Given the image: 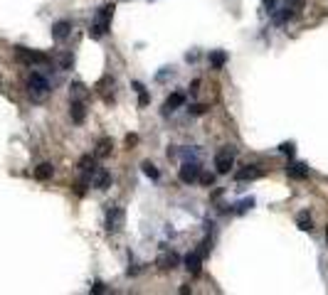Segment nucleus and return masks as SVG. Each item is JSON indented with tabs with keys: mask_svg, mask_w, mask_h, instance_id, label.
<instances>
[{
	"mask_svg": "<svg viewBox=\"0 0 328 295\" xmlns=\"http://www.w3.org/2000/svg\"><path fill=\"white\" fill-rule=\"evenodd\" d=\"M279 150H281L284 155H289V158H294V143H281V145H279Z\"/></svg>",
	"mask_w": 328,
	"mask_h": 295,
	"instance_id": "25",
	"label": "nucleus"
},
{
	"mask_svg": "<svg viewBox=\"0 0 328 295\" xmlns=\"http://www.w3.org/2000/svg\"><path fill=\"white\" fill-rule=\"evenodd\" d=\"M69 32H72V22H69V20H59V22L52 25V39H57V42L67 39Z\"/></svg>",
	"mask_w": 328,
	"mask_h": 295,
	"instance_id": "9",
	"label": "nucleus"
},
{
	"mask_svg": "<svg viewBox=\"0 0 328 295\" xmlns=\"http://www.w3.org/2000/svg\"><path fill=\"white\" fill-rule=\"evenodd\" d=\"M52 172H55V167L50 165V163H42V165L35 167V177H37L39 182H45V180H50L52 177Z\"/></svg>",
	"mask_w": 328,
	"mask_h": 295,
	"instance_id": "17",
	"label": "nucleus"
},
{
	"mask_svg": "<svg viewBox=\"0 0 328 295\" xmlns=\"http://www.w3.org/2000/svg\"><path fill=\"white\" fill-rule=\"evenodd\" d=\"M259 177H264V170H259L257 165H247L234 172V180H239V182H244V180H259Z\"/></svg>",
	"mask_w": 328,
	"mask_h": 295,
	"instance_id": "7",
	"label": "nucleus"
},
{
	"mask_svg": "<svg viewBox=\"0 0 328 295\" xmlns=\"http://www.w3.org/2000/svg\"><path fill=\"white\" fill-rule=\"evenodd\" d=\"M178 263H180V258L175 256V254H163V256L158 258V268L160 271H173V268H178Z\"/></svg>",
	"mask_w": 328,
	"mask_h": 295,
	"instance_id": "14",
	"label": "nucleus"
},
{
	"mask_svg": "<svg viewBox=\"0 0 328 295\" xmlns=\"http://www.w3.org/2000/svg\"><path fill=\"white\" fill-rule=\"evenodd\" d=\"M286 175H289L291 180H306L309 177V165H304V163H291L286 167Z\"/></svg>",
	"mask_w": 328,
	"mask_h": 295,
	"instance_id": "12",
	"label": "nucleus"
},
{
	"mask_svg": "<svg viewBox=\"0 0 328 295\" xmlns=\"http://www.w3.org/2000/svg\"><path fill=\"white\" fill-rule=\"evenodd\" d=\"M92 293H106V288H104V283H101V280H97V283L92 285Z\"/></svg>",
	"mask_w": 328,
	"mask_h": 295,
	"instance_id": "28",
	"label": "nucleus"
},
{
	"mask_svg": "<svg viewBox=\"0 0 328 295\" xmlns=\"http://www.w3.org/2000/svg\"><path fill=\"white\" fill-rule=\"evenodd\" d=\"M84 93H87V89H84V84H72V99H81L84 101Z\"/></svg>",
	"mask_w": 328,
	"mask_h": 295,
	"instance_id": "22",
	"label": "nucleus"
},
{
	"mask_svg": "<svg viewBox=\"0 0 328 295\" xmlns=\"http://www.w3.org/2000/svg\"><path fill=\"white\" fill-rule=\"evenodd\" d=\"M15 55L25 64H47L50 62V57L45 52H35V50H27V47H15Z\"/></svg>",
	"mask_w": 328,
	"mask_h": 295,
	"instance_id": "4",
	"label": "nucleus"
},
{
	"mask_svg": "<svg viewBox=\"0 0 328 295\" xmlns=\"http://www.w3.org/2000/svg\"><path fill=\"white\" fill-rule=\"evenodd\" d=\"M59 64H62V69H72V64H74V59H72V55H64L62 59H59Z\"/></svg>",
	"mask_w": 328,
	"mask_h": 295,
	"instance_id": "23",
	"label": "nucleus"
},
{
	"mask_svg": "<svg viewBox=\"0 0 328 295\" xmlns=\"http://www.w3.org/2000/svg\"><path fill=\"white\" fill-rule=\"evenodd\" d=\"M134 89H136V93H138V106H148V93H146V89H143V84L141 81H134Z\"/></svg>",
	"mask_w": 328,
	"mask_h": 295,
	"instance_id": "18",
	"label": "nucleus"
},
{
	"mask_svg": "<svg viewBox=\"0 0 328 295\" xmlns=\"http://www.w3.org/2000/svg\"><path fill=\"white\" fill-rule=\"evenodd\" d=\"M178 177H180V182L193 184L195 180L200 177V165H197V160H185L183 167H180V172H178Z\"/></svg>",
	"mask_w": 328,
	"mask_h": 295,
	"instance_id": "6",
	"label": "nucleus"
},
{
	"mask_svg": "<svg viewBox=\"0 0 328 295\" xmlns=\"http://www.w3.org/2000/svg\"><path fill=\"white\" fill-rule=\"evenodd\" d=\"M168 76H173V69H163V72L158 74V76H155V79H158V81H166V79H168Z\"/></svg>",
	"mask_w": 328,
	"mask_h": 295,
	"instance_id": "27",
	"label": "nucleus"
},
{
	"mask_svg": "<svg viewBox=\"0 0 328 295\" xmlns=\"http://www.w3.org/2000/svg\"><path fill=\"white\" fill-rule=\"evenodd\" d=\"M185 104V93H180V91H175L171 93L168 99H166V104H163V116H168V113H173L178 106H183Z\"/></svg>",
	"mask_w": 328,
	"mask_h": 295,
	"instance_id": "11",
	"label": "nucleus"
},
{
	"mask_svg": "<svg viewBox=\"0 0 328 295\" xmlns=\"http://www.w3.org/2000/svg\"><path fill=\"white\" fill-rule=\"evenodd\" d=\"M252 207H254V200H242V202L239 204H234V209H232V212H234V214H244V212H247V209H252Z\"/></svg>",
	"mask_w": 328,
	"mask_h": 295,
	"instance_id": "21",
	"label": "nucleus"
},
{
	"mask_svg": "<svg viewBox=\"0 0 328 295\" xmlns=\"http://www.w3.org/2000/svg\"><path fill=\"white\" fill-rule=\"evenodd\" d=\"M92 177H94V187H97V189H101V192L111 187V175H109L106 170H94V175H92Z\"/></svg>",
	"mask_w": 328,
	"mask_h": 295,
	"instance_id": "13",
	"label": "nucleus"
},
{
	"mask_svg": "<svg viewBox=\"0 0 328 295\" xmlns=\"http://www.w3.org/2000/svg\"><path fill=\"white\" fill-rule=\"evenodd\" d=\"M210 64H213V69H222L227 64V52H222V50L210 52Z\"/></svg>",
	"mask_w": 328,
	"mask_h": 295,
	"instance_id": "16",
	"label": "nucleus"
},
{
	"mask_svg": "<svg viewBox=\"0 0 328 295\" xmlns=\"http://www.w3.org/2000/svg\"><path fill=\"white\" fill-rule=\"evenodd\" d=\"M69 116H72L74 123H84L87 109H84V101H81V99H72V104H69Z\"/></svg>",
	"mask_w": 328,
	"mask_h": 295,
	"instance_id": "10",
	"label": "nucleus"
},
{
	"mask_svg": "<svg viewBox=\"0 0 328 295\" xmlns=\"http://www.w3.org/2000/svg\"><path fill=\"white\" fill-rule=\"evenodd\" d=\"M136 143H138V135H134V133L126 135V145H136Z\"/></svg>",
	"mask_w": 328,
	"mask_h": 295,
	"instance_id": "29",
	"label": "nucleus"
},
{
	"mask_svg": "<svg viewBox=\"0 0 328 295\" xmlns=\"http://www.w3.org/2000/svg\"><path fill=\"white\" fill-rule=\"evenodd\" d=\"M141 167H143V175H146V177H151V180H158V177H160V172H158V167H155L153 163H148V160H146Z\"/></svg>",
	"mask_w": 328,
	"mask_h": 295,
	"instance_id": "20",
	"label": "nucleus"
},
{
	"mask_svg": "<svg viewBox=\"0 0 328 295\" xmlns=\"http://www.w3.org/2000/svg\"><path fill=\"white\" fill-rule=\"evenodd\" d=\"M215 167H217V172H220V175L230 172L232 167H234V150H230V148L220 150V153L215 155Z\"/></svg>",
	"mask_w": 328,
	"mask_h": 295,
	"instance_id": "5",
	"label": "nucleus"
},
{
	"mask_svg": "<svg viewBox=\"0 0 328 295\" xmlns=\"http://www.w3.org/2000/svg\"><path fill=\"white\" fill-rule=\"evenodd\" d=\"M111 148H114V143H111V138H101L97 143V150H94V158H106L109 153H111Z\"/></svg>",
	"mask_w": 328,
	"mask_h": 295,
	"instance_id": "15",
	"label": "nucleus"
},
{
	"mask_svg": "<svg viewBox=\"0 0 328 295\" xmlns=\"http://www.w3.org/2000/svg\"><path fill=\"white\" fill-rule=\"evenodd\" d=\"M202 254L200 251H193V254H188L185 256V268H188V273L190 276H197L200 273V268H202Z\"/></svg>",
	"mask_w": 328,
	"mask_h": 295,
	"instance_id": "8",
	"label": "nucleus"
},
{
	"mask_svg": "<svg viewBox=\"0 0 328 295\" xmlns=\"http://www.w3.org/2000/svg\"><path fill=\"white\" fill-rule=\"evenodd\" d=\"M190 113H193V116H202V113H205V106H202V104H197V106H190Z\"/></svg>",
	"mask_w": 328,
	"mask_h": 295,
	"instance_id": "26",
	"label": "nucleus"
},
{
	"mask_svg": "<svg viewBox=\"0 0 328 295\" xmlns=\"http://www.w3.org/2000/svg\"><path fill=\"white\" fill-rule=\"evenodd\" d=\"M124 226V209L116 207V204H109V212H106V231L109 234H116L121 231Z\"/></svg>",
	"mask_w": 328,
	"mask_h": 295,
	"instance_id": "3",
	"label": "nucleus"
},
{
	"mask_svg": "<svg viewBox=\"0 0 328 295\" xmlns=\"http://www.w3.org/2000/svg\"><path fill=\"white\" fill-rule=\"evenodd\" d=\"M197 180H200V182L205 184V187H210V184H215V175H210V172H205V175H200Z\"/></svg>",
	"mask_w": 328,
	"mask_h": 295,
	"instance_id": "24",
	"label": "nucleus"
},
{
	"mask_svg": "<svg viewBox=\"0 0 328 295\" xmlns=\"http://www.w3.org/2000/svg\"><path fill=\"white\" fill-rule=\"evenodd\" d=\"M27 91H30V99H32V101H42V99H47V93H50V81L37 72L30 74V79H27Z\"/></svg>",
	"mask_w": 328,
	"mask_h": 295,
	"instance_id": "2",
	"label": "nucleus"
},
{
	"mask_svg": "<svg viewBox=\"0 0 328 295\" xmlns=\"http://www.w3.org/2000/svg\"><path fill=\"white\" fill-rule=\"evenodd\" d=\"M114 3H106L99 8V13L94 15L92 25H89V37L92 39H101V37L109 35V27H111V15H114Z\"/></svg>",
	"mask_w": 328,
	"mask_h": 295,
	"instance_id": "1",
	"label": "nucleus"
},
{
	"mask_svg": "<svg viewBox=\"0 0 328 295\" xmlns=\"http://www.w3.org/2000/svg\"><path fill=\"white\" fill-rule=\"evenodd\" d=\"M296 221H299V229H301V231H311V229H313V221H311L309 212H301Z\"/></svg>",
	"mask_w": 328,
	"mask_h": 295,
	"instance_id": "19",
	"label": "nucleus"
},
{
	"mask_svg": "<svg viewBox=\"0 0 328 295\" xmlns=\"http://www.w3.org/2000/svg\"><path fill=\"white\" fill-rule=\"evenodd\" d=\"M264 5H267V10H269V13H274V10H276V0H264Z\"/></svg>",
	"mask_w": 328,
	"mask_h": 295,
	"instance_id": "30",
	"label": "nucleus"
}]
</instances>
